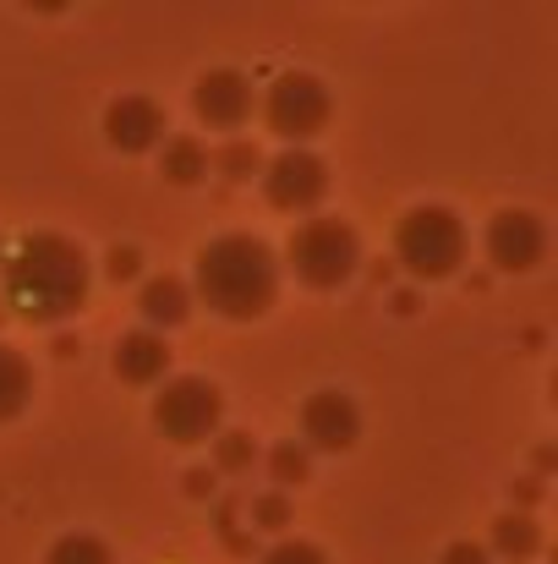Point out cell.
I'll list each match as a JSON object with an SVG mask.
<instances>
[{"instance_id":"8","label":"cell","mask_w":558,"mask_h":564,"mask_svg":"<svg viewBox=\"0 0 558 564\" xmlns=\"http://www.w3.org/2000/svg\"><path fill=\"white\" fill-rule=\"evenodd\" d=\"M482 252H488V263H493L499 274H526V269L543 263L548 230H543V219L526 214V208H499V214L488 219V230H482Z\"/></svg>"},{"instance_id":"29","label":"cell","mask_w":558,"mask_h":564,"mask_svg":"<svg viewBox=\"0 0 558 564\" xmlns=\"http://www.w3.org/2000/svg\"><path fill=\"white\" fill-rule=\"evenodd\" d=\"M0 324H6V307H0Z\"/></svg>"},{"instance_id":"5","label":"cell","mask_w":558,"mask_h":564,"mask_svg":"<svg viewBox=\"0 0 558 564\" xmlns=\"http://www.w3.org/2000/svg\"><path fill=\"white\" fill-rule=\"evenodd\" d=\"M154 427H160V438H171L182 449L208 444L225 427V389L203 373L165 378V389L154 394Z\"/></svg>"},{"instance_id":"6","label":"cell","mask_w":558,"mask_h":564,"mask_svg":"<svg viewBox=\"0 0 558 564\" xmlns=\"http://www.w3.org/2000/svg\"><path fill=\"white\" fill-rule=\"evenodd\" d=\"M335 116V94L324 88V77L313 72H285L269 83L263 94V127L285 143V149H307Z\"/></svg>"},{"instance_id":"20","label":"cell","mask_w":558,"mask_h":564,"mask_svg":"<svg viewBox=\"0 0 558 564\" xmlns=\"http://www.w3.org/2000/svg\"><path fill=\"white\" fill-rule=\"evenodd\" d=\"M44 564H116V560H110V543H105V538H94V532H66V538L50 543Z\"/></svg>"},{"instance_id":"12","label":"cell","mask_w":558,"mask_h":564,"mask_svg":"<svg viewBox=\"0 0 558 564\" xmlns=\"http://www.w3.org/2000/svg\"><path fill=\"white\" fill-rule=\"evenodd\" d=\"M110 368H116L121 383L149 389V383H160V378L171 373V340H165V335H154V329H127V335L116 340Z\"/></svg>"},{"instance_id":"3","label":"cell","mask_w":558,"mask_h":564,"mask_svg":"<svg viewBox=\"0 0 558 564\" xmlns=\"http://www.w3.org/2000/svg\"><path fill=\"white\" fill-rule=\"evenodd\" d=\"M285 263L302 285L313 291H340L357 269H362V236L351 219L340 214H307L291 225V241H285Z\"/></svg>"},{"instance_id":"9","label":"cell","mask_w":558,"mask_h":564,"mask_svg":"<svg viewBox=\"0 0 558 564\" xmlns=\"http://www.w3.org/2000/svg\"><path fill=\"white\" fill-rule=\"evenodd\" d=\"M252 105H258V94H252L247 72H236V66H214L192 88V110L208 132H241L252 121Z\"/></svg>"},{"instance_id":"18","label":"cell","mask_w":558,"mask_h":564,"mask_svg":"<svg viewBox=\"0 0 558 564\" xmlns=\"http://www.w3.org/2000/svg\"><path fill=\"white\" fill-rule=\"evenodd\" d=\"M263 471L274 477V494H285V488H302V482L313 477V455H307L296 438H280V444L263 455Z\"/></svg>"},{"instance_id":"26","label":"cell","mask_w":558,"mask_h":564,"mask_svg":"<svg viewBox=\"0 0 558 564\" xmlns=\"http://www.w3.org/2000/svg\"><path fill=\"white\" fill-rule=\"evenodd\" d=\"M510 494H515V510L532 516V505L543 499V482H537V477H521V482H510Z\"/></svg>"},{"instance_id":"14","label":"cell","mask_w":558,"mask_h":564,"mask_svg":"<svg viewBox=\"0 0 558 564\" xmlns=\"http://www.w3.org/2000/svg\"><path fill=\"white\" fill-rule=\"evenodd\" d=\"M493 554L510 564H526L537 560V549H543V521L537 516H526V510H510V516H499L493 521Z\"/></svg>"},{"instance_id":"17","label":"cell","mask_w":558,"mask_h":564,"mask_svg":"<svg viewBox=\"0 0 558 564\" xmlns=\"http://www.w3.org/2000/svg\"><path fill=\"white\" fill-rule=\"evenodd\" d=\"M208 455H214V477H247L263 460V449H258V438L247 427H219L208 438Z\"/></svg>"},{"instance_id":"7","label":"cell","mask_w":558,"mask_h":564,"mask_svg":"<svg viewBox=\"0 0 558 564\" xmlns=\"http://www.w3.org/2000/svg\"><path fill=\"white\" fill-rule=\"evenodd\" d=\"M263 197L274 214H296L307 219L324 197H329V165L313 149H280L274 160H263Z\"/></svg>"},{"instance_id":"15","label":"cell","mask_w":558,"mask_h":564,"mask_svg":"<svg viewBox=\"0 0 558 564\" xmlns=\"http://www.w3.org/2000/svg\"><path fill=\"white\" fill-rule=\"evenodd\" d=\"M160 176H165L171 187H197V182L208 176V149H203V138H192V132L165 138V143H160Z\"/></svg>"},{"instance_id":"13","label":"cell","mask_w":558,"mask_h":564,"mask_svg":"<svg viewBox=\"0 0 558 564\" xmlns=\"http://www.w3.org/2000/svg\"><path fill=\"white\" fill-rule=\"evenodd\" d=\"M138 307H143V329H154V335H165V329H176L192 318V285L176 280V274H154V280H143V291H138Z\"/></svg>"},{"instance_id":"21","label":"cell","mask_w":558,"mask_h":564,"mask_svg":"<svg viewBox=\"0 0 558 564\" xmlns=\"http://www.w3.org/2000/svg\"><path fill=\"white\" fill-rule=\"evenodd\" d=\"M252 527L258 532H285L291 527V494H274V488L258 494L252 499Z\"/></svg>"},{"instance_id":"24","label":"cell","mask_w":558,"mask_h":564,"mask_svg":"<svg viewBox=\"0 0 558 564\" xmlns=\"http://www.w3.org/2000/svg\"><path fill=\"white\" fill-rule=\"evenodd\" d=\"M438 564H493V560H488V549H482V543H449Z\"/></svg>"},{"instance_id":"19","label":"cell","mask_w":558,"mask_h":564,"mask_svg":"<svg viewBox=\"0 0 558 564\" xmlns=\"http://www.w3.org/2000/svg\"><path fill=\"white\" fill-rule=\"evenodd\" d=\"M208 171H214V176H225V182H252V176L263 171V154H258V143L230 138L219 154H208Z\"/></svg>"},{"instance_id":"1","label":"cell","mask_w":558,"mask_h":564,"mask_svg":"<svg viewBox=\"0 0 558 564\" xmlns=\"http://www.w3.org/2000/svg\"><path fill=\"white\" fill-rule=\"evenodd\" d=\"M88 285H94L88 252L61 230L22 236L0 263V307L28 324H66L72 313L88 307Z\"/></svg>"},{"instance_id":"4","label":"cell","mask_w":558,"mask_h":564,"mask_svg":"<svg viewBox=\"0 0 558 564\" xmlns=\"http://www.w3.org/2000/svg\"><path fill=\"white\" fill-rule=\"evenodd\" d=\"M466 252H471V236H466L460 214L444 203H422L394 225V263L411 280H449V274H460Z\"/></svg>"},{"instance_id":"28","label":"cell","mask_w":558,"mask_h":564,"mask_svg":"<svg viewBox=\"0 0 558 564\" xmlns=\"http://www.w3.org/2000/svg\"><path fill=\"white\" fill-rule=\"evenodd\" d=\"M0 263H6V236H0Z\"/></svg>"},{"instance_id":"22","label":"cell","mask_w":558,"mask_h":564,"mask_svg":"<svg viewBox=\"0 0 558 564\" xmlns=\"http://www.w3.org/2000/svg\"><path fill=\"white\" fill-rule=\"evenodd\" d=\"M258 564H329V554L318 543H307V538H280Z\"/></svg>"},{"instance_id":"11","label":"cell","mask_w":558,"mask_h":564,"mask_svg":"<svg viewBox=\"0 0 558 564\" xmlns=\"http://www.w3.org/2000/svg\"><path fill=\"white\" fill-rule=\"evenodd\" d=\"M105 138L121 154H154L165 143V110L149 94H121L105 110Z\"/></svg>"},{"instance_id":"2","label":"cell","mask_w":558,"mask_h":564,"mask_svg":"<svg viewBox=\"0 0 558 564\" xmlns=\"http://www.w3.org/2000/svg\"><path fill=\"white\" fill-rule=\"evenodd\" d=\"M192 296L230 318V324H252L274 307L280 296V258L263 236L252 230H225L214 241H203L197 269H192Z\"/></svg>"},{"instance_id":"16","label":"cell","mask_w":558,"mask_h":564,"mask_svg":"<svg viewBox=\"0 0 558 564\" xmlns=\"http://www.w3.org/2000/svg\"><path fill=\"white\" fill-rule=\"evenodd\" d=\"M28 400H33V362L0 340V427L17 422L28 411Z\"/></svg>"},{"instance_id":"25","label":"cell","mask_w":558,"mask_h":564,"mask_svg":"<svg viewBox=\"0 0 558 564\" xmlns=\"http://www.w3.org/2000/svg\"><path fill=\"white\" fill-rule=\"evenodd\" d=\"M214 482H219V477H214L208 466H192V471H186V499H208Z\"/></svg>"},{"instance_id":"27","label":"cell","mask_w":558,"mask_h":564,"mask_svg":"<svg viewBox=\"0 0 558 564\" xmlns=\"http://www.w3.org/2000/svg\"><path fill=\"white\" fill-rule=\"evenodd\" d=\"M532 466H537V482H543V477H554V466H558V449H554V444H543V449L532 455Z\"/></svg>"},{"instance_id":"23","label":"cell","mask_w":558,"mask_h":564,"mask_svg":"<svg viewBox=\"0 0 558 564\" xmlns=\"http://www.w3.org/2000/svg\"><path fill=\"white\" fill-rule=\"evenodd\" d=\"M138 269H143V252L138 247H110V258H105V274L121 285V280H138Z\"/></svg>"},{"instance_id":"10","label":"cell","mask_w":558,"mask_h":564,"mask_svg":"<svg viewBox=\"0 0 558 564\" xmlns=\"http://www.w3.org/2000/svg\"><path fill=\"white\" fill-rule=\"evenodd\" d=\"M296 422H302V449H307V455H313V449L340 455V449H351L357 433H362V411H357V400L340 394V389H318V394H307Z\"/></svg>"}]
</instances>
